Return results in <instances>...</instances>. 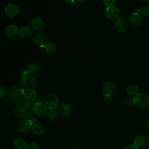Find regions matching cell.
Instances as JSON below:
<instances>
[{
	"mask_svg": "<svg viewBox=\"0 0 149 149\" xmlns=\"http://www.w3.org/2000/svg\"><path fill=\"white\" fill-rule=\"evenodd\" d=\"M33 104L29 101H23L18 102L14 108V113L19 118H29L33 113Z\"/></svg>",
	"mask_w": 149,
	"mask_h": 149,
	"instance_id": "cell-1",
	"label": "cell"
},
{
	"mask_svg": "<svg viewBox=\"0 0 149 149\" xmlns=\"http://www.w3.org/2000/svg\"><path fill=\"white\" fill-rule=\"evenodd\" d=\"M24 90L19 87L13 86L9 88L7 93L8 100L12 103L19 102L24 96Z\"/></svg>",
	"mask_w": 149,
	"mask_h": 149,
	"instance_id": "cell-2",
	"label": "cell"
},
{
	"mask_svg": "<svg viewBox=\"0 0 149 149\" xmlns=\"http://www.w3.org/2000/svg\"><path fill=\"white\" fill-rule=\"evenodd\" d=\"M21 83L27 87H33L37 84V79L31 73L26 71L23 72L20 77Z\"/></svg>",
	"mask_w": 149,
	"mask_h": 149,
	"instance_id": "cell-3",
	"label": "cell"
},
{
	"mask_svg": "<svg viewBox=\"0 0 149 149\" xmlns=\"http://www.w3.org/2000/svg\"><path fill=\"white\" fill-rule=\"evenodd\" d=\"M133 102L137 107L145 108L149 105V97L144 93H138L133 98Z\"/></svg>",
	"mask_w": 149,
	"mask_h": 149,
	"instance_id": "cell-4",
	"label": "cell"
},
{
	"mask_svg": "<svg viewBox=\"0 0 149 149\" xmlns=\"http://www.w3.org/2000/svg\"><path fill=\"white\" fill-rule=\"evenodd\" d=\"M45 104L49 109H55L59 104V98L55 94H49L45 100Z\"/></svg>",
	"mask_w": 149,
	"mask_h": 149,
	"instance_id": "cell-5",
	"label": "cell"
},
{
	"mask_svg": "<svg viewBox=\"0 0 149 149\" xmlns=\"http://www.w3.org/2000/svg\"><path fill=\"white\" fill-rule=\"evenodd\" d=\"M142 23V16L137 12L132 13L128 17L129 25L133 28L139 27Z\"/></svg>",
	"mask_w": 149,
	"mask_h": 149,
	"instance_id": "cell-6",
	"label": "cell"
},
{
	"mask_svg": "<svg viewBox=\"0 0 149 149\" xmlns=\"http://www.w3.org/2000/svg\"><path fill=\"white\" fill-rule=\"evenodd\" d=\"M33 124L30 118L22 119L17 125V130L21 133H27L33 128Z\"/></svg>",
	"mask_w": 149,
	"mask_h": 149,
	"instance_id": "cell-7",
	"label": "cell"
},
{
	"mask_svg": "<svg viewBox=\"0 0 149 149\" xmlns=\"http://www.w3.org/2000/svg\"><path fill=\"white\" fill-rule=\"evenodd\" d=\"M119 13V8L115 5L107 7L106 9V16L110 20H116L118 19Z\"/></svg>",
	"mask_w": 149,
	"mask_h": 149,
	"instance_id": "cell-8",
	"label": "cell"
},
{
	"mask_svg": "<svg viewBox=\"0 0 149 149\" xmlns=\"http://www.w3.org/2000/svg\"><path fill=\"white\" fill-rule=\"evenodd\" d=\"M116 88V84L113 81H108L104 84L102 90L105 95L111 96L115 93Z\"/></svg>",
	"mask_w": 149,
	"mask_h": 149,
	"instance_id": "cell-9",
	"label": "cell"
},
{
	"mask_svg": "<svg viewBox=\"0 0 149 149\" xmlns=\"http://www.w3.org/2000/svg\"><path fill=\"white\" fill-rule=\"evenodd\" d=\"M127 28V23L125 19L123 17H119L115 21V30L120 33H123L126 31Z\"/></svg>",
	"mask_w": 149,
	"mask_h": 149,
	"instance_id": "cell-10",
	"label": "cell"
},
{
	"mask_svg": "<svg viewBox=\"0 0 149 149\" xmlns=\"http://www.w3.org/2000/svg\"><path fill=\"white\" fill-rule=\"evenodd\" d=\"M34 112L40 116H44L47 113L48 108L44 103L41 102H36L33 106Z\"/></svg>",
	"mask_w": 149,
	"mask_h": 149,
	"instance_id": "cell-11",
	"label": "cell"
},
{
	"mask_svg": "<svg viewBox=\"0 0 149 149\" xmlns=\"http://www.w3.org/2000/svg\"><path fill=\"white\" fill-rule=\"evenodd\" d=\"M20 12V9L17 5L15 4H9L8 5L5 9V13L6 15L10 17H13L16 16Z\"/></svg>",
	"mask_w": 149,
	"mask_h": 149,
	"instance_id": "cell-12",
	"label": "cell"
},
{
	"mask_svg": "<svg viewBox=\"0 0 149 149\" xmlns=\"http://www.w3.org/2000/svg\"><path fill=\"white\" fill-rule=\"evenodd\" d=\"M33 41L36 44L41 47H44L46 44H47V38L44 34L39 33L34 36Z\"/></svg>",
	"mask_w": 149,
	"mask_h": 149,
	"instance_id": "cell-13",
	"label": "cell"
},
{
	"mask_svg": "<svg viewBox=\"0 0 149 149\" xmlns=\"http://www.w3.org/2000/svg\"><path fill=\"white\" fill-rule=\"evenodd\" d=\"M148 143V139L146 136L140 135L137 136L134 140V144L137 147H146Z\"/></svg>",
	"mask_w": 149,
	"mask_h": 149,
	"instance_id": "cell-14",
	"label": "cell"
},
{
	"mask_svg": "<svg viewBox=\"0 0 149 149\" xmlns=\"http://www.w3.org/2000/svg\"><path fill=\"white\" fill-rule=\"evenodd\" d=\"M18 27L15 25H10L8 26L5 30V36L9 38L15 37L19 33Z\"/></svg>",
	"mask_w": 149,
	"mask_h": 149,
	"instance_id": "cell-15",
	"label": "cell"
},
{
	"mask_svg": "<svg viewBox=\"0 0 149 149\" xmlns=\"http://www.w3.org/2000/svg\"><path fill=\"white\" fill-rule=\"evenodd\" d=\"M19 36L23 38H29L33 34V30L29 26H23L19 30Z\"/></svg>",
	"mask_w": 149,
	"mask_h": 149,
	"instance_id": "cell-16",
	"label": "cell"
},
{
	"mask_svg": "<svg viewBox=\"0 0 149 149\" xmlns=\"http://www.w3.org/2000/svg\"><path fill=\"white\" fill-rule=\"evenodd\" d=\"M59 113L64 118L69 116L72 112V108L69 104H63L59 108Z\"/></svg>",
	"mask_w": 149,
	"mask_h": 149,
	"instance_id": "cell-17",
	"label": "cell"
},
{
	"mask_svg": "<svg viewBox=\"0 0 149 149\" xmlns=\"http://www.w3.org/2000/svg\"><path fill=\"white\" fill-rule=\"evenodd\" d=\"M24 96L28 101H33L37 98V93L34 89L29 88L24 90Z\"/></svg>",
	"mask_w": 149,
	"mask_h": 149,
	"instance_id": "cell-18",
	"label": "cell"
},
{
	"mask_svg": "<svg viewBox=\"0 0 149 149\" xmlns=\"http://www.w3.org/2000/svg\"><path fill=\"white\" fill-rule=\"evenodd\" d=\"M43 22L40 18H35L31 22V26L34 30L40 31L43 29Z\"/></svg>",
	"mask_w": 149,
	"mask_h": 149,
	"instance_id": "cell-19",
	"label": "cell"
},
{
	"mask_svg": "<svg viewBox=\"0 0 149 149\" xmlns=\"http://www.w3.org/2000/svg\"><path fill=\"white\" fill-rule=\"evenodd\" d=\"M40 68H41V66L38 63L33 62L28 65L27 68V71L31 73H36L40 70Z\"/></svg>",
	"mask_w": 149,
	"mask_h": 149,
	"instance_id": "cell-20",
	"label": "cell"
},
{
	"mask_svg": "<svg viewBox=\"0 0 149 149\" xmlns=\"http://www.w3.org/2000/svg\"><path fill=\"white\" fill-rule=\"evenodd\" d=\"M13 145L17 149H23L26 146V142L21 138H16L13 140Z\"/></svg>",
	"mask_w": 149,
	"mask_h": 149,
	"instance_id": "cell-21",
	"label": "cell"
},
{
	"mask_svg": "<svg viewBox=\"0 0 149 149\" xmlns=\"http://www.w3.org/2000/svg\"><path fill=\"white\" fill-rule=\"evenodd\" d=\"M139 88L137 86L134 84H130L126 88V92L129 95H135L138 93Z\"/></svg>",
	"mask_w": 149,
	"mask_h": 149,
	"instance_id": "cell-22",
	"label": "cell"
},
{
	"mask_svg": "<svg viewBox=\"0 0 149 149\" xmlns=\"http://www.w3.org/2000/svg\"><path fill=\"white\" fill-rule=\"evenodd\" d=\"M33 132L36 134H41L44 132L45 129L43 126L40 123H36L33 126Z\"/></svg>",
	"mask_w": 149,
	"mask_h": 149,
	"instance_id": "cell-23",
	"label": "cell"
},
{
	"mask_svg": "<svg viewBox=\"0 0 149 149\" xmlns=\"http://www.w3.org/2000/svg\"><path fill=\"white\" fill-rule=\"evenodd\" d=\"M44 48L45 49L46 51L50 54H54L56 51V47L55 44L51 42L46 44L44 46Z\"/></svg>",
	"mask_w": 149,
	"mask_h": 149,
	"instance_id": "cell-24",
	"label": "cell"
},
{
	"mask_svg": "<svg viewBox=\"0 0 149 149\" xmlns=\"http://www.w3.org/2000/svg\"><path fill=\"white\" fill-rule=\"evenodd\" d=\"M137 12L143 17L149 16V7L147 6H142L139 9Z\"/></svg>",
	"mask_w": 149,
	"mask_h": 149,
	"instance_id": "cell-25",
	"label": "cell"
},
{
	"mask_svg": "<svg viewBox=\"0 0 149 149\" xmlns=\"http://www.w3.org/2000/svg\"><path fill=\"white\" fill-rule=\"evenodd\" d=\"M57 116H58V112L55 109H50V111L48 113V118L50 120H54L57 118Z\"/></svg>",
	"mask_w": 149,
	"mask_h": 149,
	"instance_id": "cell-26",
	"label": "cell"
},
{
	"mask_svg": "<svg viewBox=\"0 0 149 149\" xmlns=\"http://www.w3.org/2000/svg\"><path fill=\"white\" fill-rule=\"evenodd\" d=\"M26 148V149H41L39 145L36 142H31L29 143Z\"/></svg>",
	"mask_w": 149,
	"mask_h": 149,
	"instance_id": "cell-27",
	"label": "cell"
},
{
	"mask_svg": "<svg viewBox=\"0 0 149 149\" xmlns=\"http://www.w3.org/2000/svg\"><path fill=\"white\" fill-rule=\"evenodd\" d=\"M102 2L107 7H109L114 5L115 0H102Z\"/></svg>",
	"mask_w": 149,
	"mask_h": 149,
	"instance_id": "cell-28",
	"label": "cell"
},
{
	"mask_svg": "<svg viewBox=\"0 0 149 149\" xmlns=\"http://www.w3.org/2000/svg\"><path fill=\"white\" fill-rule=\"evenodd\" d=\"M7 95L6 90L3 87L0 86V98H3Z\"/></svg>",
	"mask_w": 149,
	"mask_h": 149,
	"instance_id": "cell-29",
	"label": "cell"
},
{
	"mask_svg": "<svg viewBox=\"0 0 149 149\" xmlns=\"http://www.w3.org/2000/svg\"><path fill=\"white\" fill-rule=\"evenodd\" d=\"M124 149H139V148L135 144H129L128 146H127Z\"/></svg>",
	"mask_w": 149,
	"mask_h": 149,
	"instance_id": "cell-30",
	"label": "cell"
},
{
	"mask_svg": "<svg viewBox=\"0 0 149 149\" xmlns=\"http://www.w3.org/2000/svg\"><path fill=\"white\" fill-rule=\"evenodd\" d=\"M104 100L105 102H109L111 101V96L105 95L104 98Z\"/></svg>",
	"mask_w": 149,
	"mask_h": 149,
	"instance_id": "cell-31",
	"label": "cell"
},
{
	"mask_svg": "<svg viewBox=\"0 0 149 149\" xmlns=\"http://www.w3.org/2000/svg\"><path fill=\"white\" fill-rule=\"evenodd\" d=\"M30 120H31V121L32 122V123H33V125H34V124H36V123H37V119L36 118H34V117H30Z\"/></svg>",
	"mask_w": 149,
	"mask_h": 149,
	"instance_id": "cell-32",
	"label": "cell"
},
{
	"mask_svg": "<svg viewBox=\"0 0 149 149\" xmlns=\"http://www.w3.org/2000/svg\"><path fill=\"white\" fill-rule=\"evenodd\" d=\"M86 0H74V3L76 4H81L83 3Z\"/></svg>",
	"mask_w": 149,
	"mask_h": 149,
	"instance_id": "cell-33",
	"label": "cell"
},
{
	"mask_svg": "<svg viewBox=\"0 0 149 149\" xmlns=\"http://www.w3.org/2000/svg\"><path fill=\"white\" fill-rule=\"evenodd\" d=\"M65 1H66V2L67 3H69L74 2V0H65Z\"/></svg>",
	"mask_w": 149,
	"mask_h": 149,
	"instance_id": "cell-34",
	"label": "cell"
},
{
	"mask_svg": "<svg viewBox=\"0 0 149 149\" xmlns=\"http://www.w3.org/2000/svg\"><path fill=\"white\" fill-rule=\"evenodd\" d=\"M143 1L146 2H149V0H143Z\"/></svg>",
	"mask_w": 149,
	"mask_h": 149,
	"instance_id": "cell-35",
	"label": "cell"
},
{
	"mask_svg": "<svg viewBox=\"0 0 149 149\" xmlns=\"http://www.w3.org/2000/svg\"><path fill=\"white\" fill-rule=\"evenodd\" d=\"M147 127H148V129H149V120H148V123H147Z\"/></svg>",
	"mask_w": 149,
	"mask_h": 149,
	"instance_id": "cell-36",
	"label": "cell"
},
{
	"mask_svg": "<svg viewBox=\"0 0 149 149\" xmlns=\"http://www.w3.org/2000/svg\"><path fill=\"white\" fill-rule=\"evenodd\" d=\"M23 149H26V147H25V148H23Z\"/></svg>",
	"mask_w": 149,
	"mask_h": 149,
	"instance_id": "cell-37",
	"label": "cell"
},
{
	"mask_svg": "<svg viewBox=\"0 0 149 149\" xmlns=\"http://www.w3.org/2000/svg\"><path fill=\"white\" fill-rule=\"evenodd\" d=\"M0 106H1V103H0Z\"/></svg>",
	"mask_w": 149,
	"mask_h": 149,
	"instance_id": "cell-38",
	"label": "cell"
},
{
	"mask_svg": "<svg viewBox=\"0 0 149 149\" xmlns=\"http://www.w3.org/2000/svg\"><path fill=\"white\" fill-rule=\"evenodd\" d=\"M148 149H149V147H148Z\"/></svg>",
	"mask_w": 149,
	"mask_h": 149,
	"instance_id": "cell-39",
	"label": "cell"
}]
</instances>
